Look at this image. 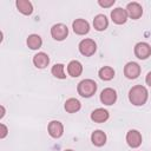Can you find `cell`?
Returning a JSON list of instances; mask_svg holds the SVG:
<instances>
[{
	"label": "cell",
	"instance_id": "6da1fadb",
	"mask_svg": "<svg viewBox=\"0 0 151 151\" xmlns=\"http://www.w3.org/2000/svg\"><path fill=\"white\" fill-rule=\"evenodd\" d=\"M149 98V91L143 85H134L129 91V100L134 106H143Z\"/></svg>",
	"mask_w": 151,
	"mask_h": 151
},
{
	"label": "cell",
	"instance_id": "7a4b0ae2",
	"mask_svg": "<svg viewBox=\"0 0 151 151\" xmlns=\"http://www.w3.org/2000/svg\"><path fill=\"white\" fill-rule=\"evenodd\" d=\"M98 85L92 79H83L77 86V92L83 98H91L97 92Z\"/></svg>",
	"mask_w": 151,
	"mask_h": 151
},
{
	"label": "cell",
	"instance_id": "3957f363",
	"mask_svg": "<svg viewBox=\"0 0 151 151\" xmlns=\"http://www.w3.org/2000/svg\"><path fill=\"white\" fill-rule=\"evenodd\" d=\"M78 50L84 57H92L97 51V44L93 39L85 38L79 42Z\"/></svg>",
	"mask_w": 151,
	"mask_h": 151
},
{
	"label": "cell",
	"instance_id": "277c9868",
	"mask_svg": "<svg viewBox=\"0 0 151 151\" xmlns=\"http://www.w3.org/2000/svg\"><path fill=\"white\" fill-rule=\"evenodd\" d=\"M51 35L54 40L57 41H63L67 38L68 35V28L65 24H54L52 27H51Z\"/></svg>",
	"mask_w": 151,
	"mask_h": 151
},
{
	"label": "cell",
	"instance_id": "5b68a950",
	"mask_svg": "<svg viewBox=\"0 0 151 151\" xmlns=\"http://www.w3.org/2000/svg\"><path fill=\"white\" fill-rule=\"evenodd\" d=\"M133 52L138 59L145 60L151 55V46H150V44H147L145 41H140V42H137L134 45Z\"/></svg>",
	"mask_w": 151,
	"mask_h": 151
},
{
	"label": "cell",
	"instance_id": "8992f818",
	"mask_svg": "<svg viewBox=\"0 0 151 151\" xmlns=\"http://www.w3.org/2000/svg\"><path fill=\"white\" fill-rule=\"evenodd\" d=\"M140 72H142V68H140L139 64L136 61H129L124 66V76L127 79H131V80L137 79L140 76Z\"/></svg>",
	"mask_w": 151,
	"mask_h": 151
},
{
	"label": "cell",
	"instance_id": "52a82bcc",
	"mask_svg": "<svg viewBox=\"0 0 151 151\" xmlns=\"http://www.w3.org/2000/svg\"><path fill=\"white\" fill-rule=\"evenodd\" d=\"M100 101L104 105H113L117 101V92L112 87H106L100 92Z\"/></svg>",
	"mask_w": 151,
	"mask_h": 151
},
{
	"label": "cell",
	"instance_id": "ba28073f",
	"mask_svg": "<svg viewBox=\"0 0 151 151\" xmlns=\"http://www.w3.org/2000/svg\"><path fill=\"white\" fill-rule=\"evenodd\" d=\"M126 143L132 149H137L142 145V142H143V138H142V133L138 131V130H130L127 131L126 133Z\"/></svg>",
	"mask_w": 151,
	"mask_h": 151
},
{
	"label": "cell",
	"instance_id": "9c48e42d",
	"mask_svg": "<svg viewBox=\"0 0 151 151\" xmlns=\"http://www.w3.org/2000/svg\"><path fill=\"white\" fill-rule=\"evenodd\" d=\"M47 132L54 139L60 138L64 134V125H63V123L59 122V120H51L48 123V125H47Z\"/></svg>",
	"mask_w": 151,
	"mask_h": 151
},
{
	"label": "cell",
	"instance_id": "30bf717a",
	"mask_svg": "<svg viewBox=\"0 0 151 151\" xmlns=\"http://www.w3.org/2000/svg\"><path fill=\"white\" fill-rule=\"evenodd\" d=\"M127 12L125 8L122 7H116L114 9L111 11V20L116 24V25H123L127 21Z\"/></svg>",
	"mask_w": 151,
	"mask_h": 151
},
{
	"label": "cell",
	"instance_id": "8fae6325",
	"mask_svg": "<svg viewBox=\"0 0 151 151\" xmlns=\"http://www.w3.org/2000/svg\"><path fill=\"white\" fill-rule=\"evenodd\" d=\"M72 28H73V32L78 35H85L90 32V24L87 20L85 19H76L73 22H72Z\"/></svg>",
	"mask_w": 151,
	"mask_h": 151
},
{
	"label": "cell",
	"instance_id": "7c38bea8",
	"mask_svg": "<svg viewBox=\"0 0 151 151\" xmlns=\"http://www.w3.org/2000/svg\"><path fill=\"white\" fill-rule=\"evenodd\" d=\"M125 9H126L127 15H129L130 19L137 20V19H139V18L143 15V7H142V5H140L139 2H137V1L129 2Z\"/></svg>",
	"mask_w": 151,
	"mask_h": 151
},
{
	"label": "cell",
	"instance_id": "4fadbf2b",
	"mask_svg": "<svg viewBox=\"0 0 151 151\" xmlns=\"http://www.w3.org/2000/svg\"><path fill=\"white\" fill-rule=\"evenodd\" d=\"M90 118H91L92 122L98 123V124H101V123H105L110 118V113H109V111L106 109L98 107V109H96V110H93L91 112Z\"/></svg>",
	"mask_w": 151,
	"mask_h": 151
},
{
	"label": "cell",
	"instance_id": "5bb4252c",
	"mask_svg": "<svg viewBox=\"0 0 151 151\" xmlns=\"http://www.w3.org/2000/svg\"><path fill=\"white\" fill-rule=\"evenodd\" d=\"M106 139H107V136L103 130H94L91 133V142L97 147L104 146L106 144Z\"/></svg>",
	"mask_w": 151,
	"mask_h": 151
},
{
	"label": "cell",
	"instance_id": "9a60e30c",
	"mask_svg": "<svg viewBox=\"0 0 151 151\" xmlns=\"http://www.w3.org/2000/svg\"><path fill=\"white\" fill-rule=\"evenodd\" d=\"M33 64H34V66L37 68H40V70L47 67L48 64H50V57H48V54L45 53V52H38L33 57Z\"/></svg>",
	"mask_w": 151,
	"mask_h": 151
},
{
	"label": "cell",
	"instance_id": "2e32d148",
	"mask_svg": "<svg viewBox=\"0 0 151 151\" xmlns=\"http://www.w3.org/2000/svg\"><path fill=\"white\" fill-rule=\"evenodd\" d=\"M93 27L98 32H103L109 27V19L105 14H97L93 18Z\"/></svg>",
	"mask_w": 151,
	"mask_h": 151
},
{
	"label": "cell",
	"instance_id": "e0dca14e",
	"mask_svg": "<svg viewBox=\"0 0 151 151\" xmlns=\"http://www.w3.org/2000/svg\"><path fill=\"white\" fill-rule=\"evenodd\" d=\"M67 73L72 78H77L83 73V65L78 60H71L67 64Z\"/></svg>",
	"mask_w": 151,
	"mask_h": 151
},
{
	"label": "cell",
	"instance_id": "ac0fdd59",
	"mask_svg": "<svg viewBox=\"0 0 151 151\" xmlns=\"http://www.w3.org/2000/svg\"><path fill=\"white\" fill-rule=\"evenodd\" d=\"M15 6L18 11L24 15H31L33 13V5L28 0H17Z\"/></svg>",
	"mask_w": 151,
	"mask_h": 151
},
{
	"label": "cell",
	"instance_id": "d6986e66",
	"mask_svg": "<svg viewBox=\"0 0 151 151\" xmlns=\"http://www.w3.org/2000/svg\"><path fill=\"white\" fill-rule=\"evenodd\" d=\"M64 109L67 113H76L81 109V103L76 98H68L64 104Z\"/></svg>",
	"mask_w": 151,
	"mask_h": 151
},
{
	"label": "cell",
	"instance_id": "ffe728a7",
	"mask_svg": "<svg viewBox=\"0 0 151 151\" xmlns=\"http://www.w3.org/2000/svg\"><path fill=\"white\" fill-rule=\"evenodd\" d=\"M26 44H27L28 48H31V50H39L42 45V39L39 34L33 33V34L28 35V38L26 40Z\"/></svg>",
	"mask_w": 151,
	"mask_h": 151
},
{
	"label": "cell",
	"instance_id": "44dd1931",
	"mask_svg": "<svg viewBox=\"0 0 151 151\" xmlns=\"http://www.w3.org/2000/svg\"><path fill=\"white\" fill-rule=\"evenodd\" d=\"M114 70L111 67V66H103L101 68H99L98 71V76L101 80L104 81H109V80H112L114 78Z\"/></svg>",
	"mask_w": 151,
	"mask_h": 151
},
{
	"label": "cell",
	"instance_id": "7402d4cb",
	"mask_svg": "<svg viewBox=\"0 0 151 151\" xmlns=\"http://www.w3.org/2000/svg\"><path fill=\"white\" fill-rule=\"evenodd\" d=\"M52 76H54L58 79H66V73H65V65L64 64H54L51 68Z\"/></svg>",
	"mask_w": 151,
	"mask_h": 151
},
{
	"label": "cell",
	"instance_id": "603a6c76",
	"mask_svg": "<svg viewBox=\"0 0 151 151\" xmlns=\"http://www.w3.org/2000/svg\"><path fill=\"white\" fill-rule=\"evenodd\" d=\"M116 2V0H98V5L103 8H109L111 6H113Z\"/></svg>",
	"mask_w": 151,
	"mask_h": 151
},
{
	"label": "cell",
	"instance_id": "cb8c5ba5",
	"mask_svg": "<svg viewBox=\"0 0 151 151\" xmlns=\"http://www.w3.org/2000/svg\"><path fill=\"white\" fill-rule=\"evenodd\" d=\"M0 129H1V132H0V138L1 139H4L6 136H7V133H8V129H7V126L5 125V124H0Z\"/></svg>",
	"mask_w": 151,
	"mask_h": 151
},
{
	"label": "cell",
	"instance_id": "d4e9b609",
	"mask_svg": "<svg viewBox=\"0 0 151 151\" xmlns=\"http://www.w3.org/2000/svg\"><path fill=\"white\" fill-rule=\"evenodd\" d=\"M145 83H146V85H147V86H150V87H151V71L146 74V77H145Z\"/></svg>",
	"mask_w": 151,
	"mask_h": 151
},
{
	"label": "cell",
	"instance_id": "484cf974",
	"mask_svg": "<svg viewBox=\"0 0 151 151\" xmlns=\"http://www.w3.org/2000/svg\"><path fill=\"white\" fill-rule=\"evenodd\" d=\"M0 109H1V114H0V118H4V116H5V107H4V105H1V106H0Z\"/></svg>",
	"mask_w": 151,
	"mask_h": 151
},
{
	"label": "cell",
	"instance_id": "4316f807",
	"mask_svg": "<svg viewBox=\"0 0 151 151\" xmlns=\"http://www.w3.org/2000/svg\"><path fill=\"white\" fill-rule=\"evenodd\" d=\"M64 151H74V150H71V149H66V150H64Z\"/></svg>",
	"mask_w": 151,
	"mask_h": 151
}]
</instances>
